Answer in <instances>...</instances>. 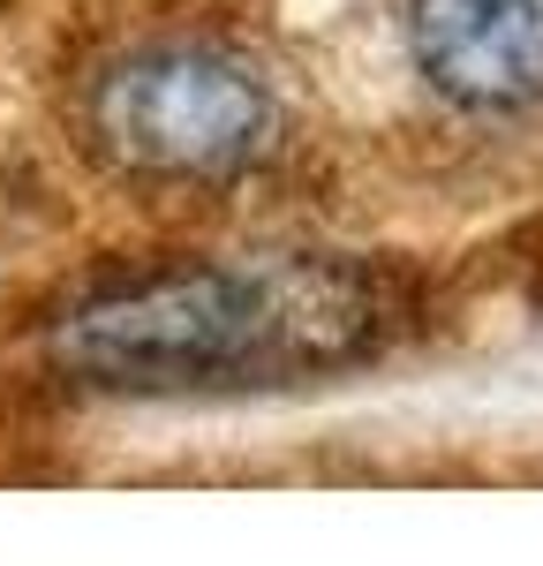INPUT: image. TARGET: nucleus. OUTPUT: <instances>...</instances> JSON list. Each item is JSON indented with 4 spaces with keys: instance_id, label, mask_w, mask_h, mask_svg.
<instances>
[{
    "instance_id": "f257e3e1",
    "label": "nucleus",
    "mask_w": 543,
    "mask_h": 566,
    "mask_svg": "<svg viewBox=\"0 0 543 566\" xmlns=\"http://www.w3.org/2000/svg\"><path fill=\"white\" fill-rule=\"evenodd\" d=\"M377 287L340 258L167 264L68 303L45 333L61 378L91 392L287 386L370 355Z\"/></svg>"
},
{
    "instance_id": "f03ea898",
    "label": "nucleus",
    "mask_w": 543,
    "mask_h": 566,
    "mask_svg": "<svg viewBox=\"0 0 543 566\" xmlns=\"http://www.w3.org/2000/svg\"><path fill=\"white\" fill-rule=\"evenodd\" d=\"M98 151L143 181H234L279 136V98L265 69L226 45H136L84 106Z\"/></svg>"
},
{
    "instance_id": "7ed1b4c3",
    "label": "nucleus",
    "mask_w": 543,
    "mask_h": 566,
    "mask_svg": "<svg viewBox=\"0 0 543 566\" xmlns=\"http://www.w3.org/2000/svg\"><path fill=\"white\" fill-rule=\"evenodd\" d=\"M407 69L453 114H536L543 106V0H401Z\"/></svg>"
}]
</instances>
